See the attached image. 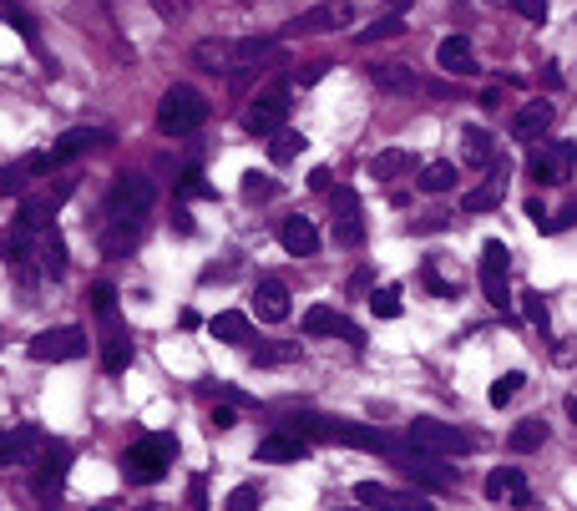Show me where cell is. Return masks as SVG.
Masks as SVG:
<instances>
[{"label": "cell", "instance_id": "e0dca14e", "mask_svg": "<svg viewBox=\"0 0 577 511\" xmlns=\"http://www.w3.org/2000/svg\"><path fill=\"white\" fill-rule=\"evenodd\" d=\"M502 198H507V162L497 157L486 167V178L461 193V213H491V208H502Z\"/></svg>", "mask_w": 577, "mask_h": 511}, {"label": "cell", "instance_id": "f6af8a7d", "mask_svg": "<svg viewBox=\"0 0 577 511\" xmlns=\"http://www.w3.org/2000/svg\"><path fill=\"white\" fill-rule=\"evenodd\" d=\"M421 279H426V289H431L436 299H456V284H446V279H441L436 259H426V264H421Z\"/></svg>", "mask_w": 577, "mask_h": 511}, {"label": "cell", "instance_id": "7bdbcfd3", "mask_svg": "<svg viewBox=\"0 0 577 511\" xmlns=\"http://www.w3.org/2000/svg\"><path fill=\"white\" fill-rule=\"evenodd\" d=\"M522 385H527V375H522V370H507L502 380H491V390H486V400H491V405H507V400H512V395H517Z\"/></svg>", "mask_w": 577, "mask_h": 511}, {"label": "cell", "instance_id": "f907efd6", "mask_svg": "<svg viewBox=\"0 0 577 511\" xmlns=\"http://www.w3.org/2000/svg\"><path fill=\"white\" fill-rule=\"evenodd\" d=\"M375 294V274L370 269H355L350 274V299H370Z\"/></svg>", "mask_w": 577, "mask_h": 511}, {"label": "cell", "instance_id": "7402d4cb", "mask_svg": "<svg viewBox=\"0 0 577 511\" xmlns=\"http://www.w3.org/2000/svg\"><path fill=\"white\" fill-rule=\"evenodd\" d=\"M436 66H441L446 76H481V56H476V46H471L466 36H441Z\"/></svg>", "mask_w": 577, "mask_h": 511}, {"label": "cell", "instance_id": "7dc6e473", "mask_svg": "<svg viewBox=\"0 0 577 511\" xmlns=\"http://www.w3.org/2000/svg\"><path fill=\"white\" fill-rule=\"evenodd\" d=\"M502 6H512L522 21H532V26H542L547 21V0H502Z\"/></svg>", "mask_w": 577, "mask_h": 511}, {"label": "cell", "instance_id": "30bf717a", "mask_svg": "<svg viewBox=\"0 0 577 511\" xmlns=\"http://www.w3.org/2000/svg\"><path fill=\"white\" fill-rule=\"evenodd\" d=\"M355 501L370 511H436V501H426L421 491H395L385 481H355Z\"/></svg>", "mask_w": 577, "mask_h": 511}, {"label": "cell", "instance_id": "9f6ffc18", "mask_svg": "<svg viewBox=\"0 0 577 511\" xmlns=\"http://www.w3.org/2000/svg\"><path fill=\"white\" fill-rule=\"evenodd\" d=\"M324 71H329V61H309V66L299 71V87H314V81H319Z\"/></svg>", "mask_w": 577, "mask_h": 511}, {"label": "cell", "instance_id": "681fc988", "mask_svg": "<svg viewBox=\"0 0 577 511\" xmlns=\"http://www.w3.org/2000/svg\"><path fill=\"white\" fill-rule=\"evenodd\" d=\"M567 228H577V203H567V208H562L557 218H547L537 233H567Z\"/></svg>", "mask_w": 577, "mask_h": 511}, {"label": "cell", "instance_id": "7a4b0ae2", "mask_svg": "<svg viewBox=\"0 0 577 511\" xmlns=\"http://www.w3.org/2000/svg\"><path fill=\"white\" fill-rule=\"evenodd\" d=\"M208 122V97L198 87H188V81H178V87L162 92L157 102V132L162 137H188Z\"/></svg>", "mask_w": 577, "mask_h": 511}, {"label": "cell", "instance_id": "816d5d0a", "mask_svg": "<svg viewBox=\"0 0 577 511\" xmlns=\"http://www.w3.org/2000/svg\"><path fill=\"white\" fill-rule=\"evenodd\" d=\"M208 425H213V431H233V425H238V410H233V405H213Z\"/></svg>", "mask_w": 577, "mask_h": 511}, {"label": "cell", "instance_id": "4316f807", "mask_svg": "<svg viewBox=\"0 0 577 511\" xmlns=\"http://www.w3.org/2000/svg\"><path fill=\"white\" fill-rule=\"evenodd\" d=\"M254 314L264 324H284L289 319V289H284V279H259L254 284Z\"/></svg>", "mask_w": 577, "mask_h": 511}, {"label": "cell", "instance_id": "836d02e7", "mask_svg": "<svg viewBox=\"0 0 577 511\" xmlns=\"http://www.w3.org/2000/svg\"><path fill=\"white\" fill-rule=\"evenodd\" d=\"M294 360H299V345H294V339H264V345H254V365H259V370L294 365Z\"/></svg>", "mask_w": 577, "mask_h": 511}, {"label": "cell", "instance_id": "5bb4252c", "mask_svg": "<svg viewBox=\"0 0 577 511\" xmlns=\"http://www.w3.org/2000/svg\"><path fill=\"white\" fill-rule=\"evenodd\" d=\"M46 431L41 425H16V431H0V471L6 466H31L46 451Z\"/></svg>", "mask_w": 577, "mask_h": 511}, {"label": "cell", "instance_id": "d6986e66", "mask_svg": "<svg viewBox=\"0 0 577 511\" xmlns=\"http://www.w3.org/2000/svg\"><path fill=\"white\" fill-rule=\"evenodd\" d=\"M486 501H502V506L527 511L532 506V486H527L522 466H497V471H491L486 476Z\"/></svg>", "mask_w": 577, "mask_h": 511}, {"label": "cell", "instance_id": "ab89813d", "mask_svg": "<svg viewBox=\"0 0 577 511\" xmlns=\"http://www.w3.org/2000/svg\"><path fill=\"white\" fill-rule=\"evenodd\" d=\"M365 304H370L375 319H400V289H395V284H380Z\"/></svg>", "mask_w": 577, "mask_h": 511}, {"label": "cell", "instance_id": "6125c7cd", "mask_svg": "<svg viewBox=\"0 0 577 511\" xmlns=\"http://www.w3.org/2000/svg\"><path fill=\"white\" fill-rule=\"evenodd\" d=\"M567 415H572V425H577V395H567Z\"/></svg>", "mask_w": 577, "mask_h": 511}, {"label": "cell", "instance_id": "6da1fadb", "mask_svg": "<svg viewBox=\"0 0 577 511\" xmlns=\"http://www.w3.org/2000/svg\"><path fill=\"white\" fill-rule=\"evenodd\" d=\"M173 461H178V436L173 431H152V436H142V441H132L122 451V476L132 486H157L173 471Z\"/></svg>", "mask_w": 577, "mask_h": 511}, {"label": "cell", "instance_id": "7c38bea8", "mask_svg": "<svg viewBox=\"0 0 577 511\" xmlns=\"http://www.w3.org/2000/svg\"><path fill=\"white\" fill-rule=\"evenodd\" d=\"M142 228L147 218H112V223H97V248H102V259L117 264V259H132V248L142 243Z\"/></svg>", "mask_w": 577, "mask_h": 511}, {"label": "cell", "instance_id": "ee69618b", "mask_svg": "<svg viewBox=\"0 0 577 511\" xmlns=\"http://www.w3.org/2000/svg\"><path fill=\"white\" fill-rule=\"evenodd\" d=\"M87 304H92L97 319H107V314H117V289H112V284H92V289H87Z\"/></svg>", "mask_w": 577, "mask_h": 511}, {"label": "cell", "instance_id": "5b68a950", "mask_svg": "<svg viewBox=\"0 0 577 511\" xmlns=\"http://www.w3.org/2000/svg\"><path fill=\"white\" fill-rule=\"evenodd\" d=\"M405 441L416 451H431V456H471L476 451V436H466L461 425H446V420H431V415H416L405 425Z\"/></svg>", "mask_w": 577, "mask_h": 511}, {"label": "cell", "instance_id": "8fae6325", "mask_svg": "<svg viewBox=\"0 0 577 511\" xmlns=\"http://www.w3.org/2000/svg\"><path fill=\"white\" fill-rule=\"evenodd\" d=\"M395 466H400L405 481H416V486H426V491H451V486H456V466H441V456L416 451V446H410Z\"/></svg>", "mask_w": 577, "mask_h": 511}, {"label": "cell", "instance_id": "d590c367", "mask_svg": "<svg viewBox=\"0 0 577 511\" xmlns=\"http://www.w3.org/2000/svg\"><path fill=\"white\" fill-rule=\"evenodd\" d=\"M304 147H309V137H304V132H289V127H279V132L269 137V162H279V167H284V162H294Z\"/></svg>", "mask_w": 577, "mask_h": 511}, {"label": "cell", "instance_id": "60d3db41", "mask_svg": "<svg viewBox=\"0 0 577 511\" xmlns=\"http://www.w3.org/2000/svg\"><path fill=\"white\" fill-rule=\"evenodd\" d=\"M178 198H208V203H218V188L198 173V167H188V173L178 178Z\"/></svg>", "mask_w": 577, "mask_h": 511}, {"label": "cell", "instance_id": "6f0895ef", "mask_svg": "<svg viewBox=\"0 0 577 511\" xmlns=\"http://www.w3.org/2000/svg\"><path fill=\"white\" fill-rule=\"evenodd\" d=\"M527 218H532V223H537V228H542V223H547V208H542V198H537V193H532V198H527Z\"/></svg>", "mask_w": 577, "mask_h": 511}, {"label": "cell", "instance_id": "bcb514c9", "mask_svg": "<svg viewBox=\"0 0 577 511\" xmlns=\"http://www.w3.org/2000/svg\"><path fill=\"white\" fill-rule=\"evenodd\" d=\"M0 21H6V26H16V31H21L26 41H36V36H41V31H36V21H31V16H26L21 6H16V0H11L6 11H0Z\"/></svg>", "mask_w": 577, "mask_h": 511}, {"label": "cell", "instance_id": "83f0119b", "mask_svg": "<svg viewBox=\"0 0 577 511\" xmlns=\"http://www.w3.org/2000/svg\"><path fill=\"white\" fill-rule=\"evenodd\" d=\"M370 173H375L380 183H395V178H416L421 167H416V152H405V147H385V152H375Z\"/></svg>", "mask_w": 577, "mask_h": 511}, {"label": "cell", "instance_id": "2e32d148", "mask_svg": "<svg viewBox=\"0 0 577 511\" xmlns=\"http://www.w3.org/2000/svg\"><path fill=\"white\" fill-rule=\"evenodd\" d=\"M299 329H304L309 339H319V334H345L355 350H365V329H360V324H350L340 309H329V304H309V309H304V319H299Z\"/></svg>", "mask_w": 577, "mask_h": 511}, {"label": "cell", "instance_id": "94428289", "mask_svg": "<svg viewBox=\"0 0 577 511\" xmlns=\"http://www.w3.org/2000/svg\"><path fill=\"white\" fill-rule=\"evenodd\" d=\"M552 360H557V365H572V360H577V345H552Z\"/></svg>", "mask_w": 577, "mask_h": 511}, {"label": "cell", "instance_id": "ac0fdd59", "mask_svg": "<svg viewBox=\"0 0 577 511\" xmlns=\"http://www.w3.org/2000/svg\"><path fill=\"white\" fill-rule=\"evenodd\" d=\"M71 446L66 441H46V451L36 456V491L41 496H56L61 486H66V476H71Z\"/></svg>", "mask_w": 577, "mask_h": 511}, {"label": "cell", "instance_id": "db71d44e", "mask_svg": "<svg viewBox=\"0 0 577 511\" xmlns=\"http://www.w3.org/2000/svg\"><path fill=\"white\" fill-rule=\"evenodd\" d=\"M188 506H193V511H208V481H203V476H193V486H188Z\"/></svg>", "mask_w": 577, "mask_h": 511}, {"label": "cell", "instance_id": "e7e4bbea", "mask_svg": "<svg viewBox=\"0 0 577 511\" xmlns=\"http://www.w3.org/2000/svg\"><path fill=\"white\" fill-rule=\"evenodd\" d=\"M350 511H370V506H350Z\"/></svg>", "mask_w": 577, "mask_h": 511}, {"label": "cell", "instance_id": "d4e9b609", "mask_svg": "<svg viewBox=\"0 0 577 511\" xmlns=\"http://www.w3.org/2000/svg\"><path fill=\"white\" fill-rule=\"evenodd\" d=\"M279 243H284V253H294V259H309V253H319V228H314V218L289 213V218L279 223Z\"/></svg>", "mask_w": 577, "mask_h": 511}, {"label": "cell", "instance_id": "52a82bcc", "mask_svg": "<svg viewBox=\"0 0 577 511\" xmlns=\"http://www.w3.org/2000/svg\"><path fill=\"white\" fill-rule=\"evenodd\" d=\"M92 350V339H87V329L81 324H56V329H41L31 345H26V355L36 360V365H66V360H81Z\"/></svg>", "mask_w": 577, "mask_h": 511}, {"label": "cell", "instance_id": "c3c4849f", "mask_svg": "<svg viewBox=\"0 0 577 511\" xmlns=\"http://www.w3.org/2000/svg\"><path fill=\"white\" fill-rule=\"evenodd\" d=\"M11 193H26V178H21V167H0V198H11Z\"/></svg>", "mask_w": 577, "mask_h": 511}, {"label": "cell", "instance_id": "f1b7e54d", "mask_svg": "<svg viewBox=\"0 0 577 511\" xmlns=\"http://www.w3.org/2000/svg\"><path fill=\"white\" fill-rule=\"evenodd\" d=\"M112 142V132L107 127H71L51 152H56V162H71V157H81V152H92V147H107Z\"/></svg>", "mask_w": 577, "mask_h": 511}, {"label": "cell", "instance_id": "f5cc1de1", "mask_svg": "<svg viewBox=\"0 0 577 511\" xmlns=\"http://www.w3.org/2000/svg\"><path fill=\"white\" fill-rule=\"evenodd\" d=\"M446 228H451V213H431V218H421L410 233H446Z\"/></svg>", "mask_w": 577, "mask_h": 511}, {"label": "cell", "instance_id": "f546056e", "mask_svg": "<svg viewBox=\"0 0 577 511\" xmlns=\"http://www.w3.org/2000/svg\"><path fill=\"white\" fill-rule=\"evenodd\" d=\"M370 81L380 92H416L421 87V76L410 71L405 61H380V66H370Z\"/></svg>", "mask_w": 577, "mask_h": 511}, {"label": "cell", "instance_id": "8992f818", "mask_svg": "<svg viewBox=\"0 0 577 511\" xmlns=\"http://www.w3.org/2000/svg\"><path fill=\"white\" fill-rule=\"evenodd\" d=\"M507 274H512V248H507L502 238H486V243H481V264H476V279H481V294H486V304L497 309V314H507V309H512V289H507Z\"/></svg>", "mask_w": 577, "mask_h": 511}, {"label": "cell", "instance_id": "9a60e30c", "mask_svg": "<svg viewBox=\"0 0 577 511\" xmlns=\"http://www.w3.org/2000/svg\"><path fill=\"white\" fill-rule=\"evenodd\" d=\"M350 16H355V6H350V0H319L314 11H304L299 21H289V31H284V36H319V31H345V26H350Z\"/></svg>", "mask_w": 577, "mask_h": 511}, {"label": "cell", "instance_id": "8d00e7d4", "mask_svg": "<svg viewBox=\"0 0 577 511\" xmlns=\"http://www.w3.org/2000/svg\"><path fill=\"white\" fill-rule=\"evenodd\" d=\"M522 314H527V324L537 329V339H552V309H547V294L527 289V294H522Z\"/></svg>", "mask_w": 577, "mask_h": 511}, {"label": "cell", "instance_id": "ba28073f", "mask_svg": "<svg viewBox=\"0 0 577 511\" xmlns=\"http://www.w3.org/2000/svg\"><path fill=\"white\" fill-rule=\"evenodd\" d=\"M335 218H329V243L335 248H360L365 243V208H360V198H355V188L350 183H335Z\"/></svg>", "mask_w": 577, "mask_h": 511}, {"label": "cell", "instance_id": "11a10c76", "mask_svg": "<svg viewBox=\"0 0 577 511\" xmlns=\"http://www.w3.org/2000/svg\"><path fill=\"white\" fill-rule=\"evenodd\" d=\"M309 188H314V193H335V173H329V167H314V173H309Z\"/></svg>", "mask_w": 577, "mask_h": 511}, {"label": "cell", "instance_id": "4dcf8cb0", "mask_svg": "<svg viewBox=\"0 0 577 511\" xmlns=\"http://www.w3.org/2000/svg\"><path fill=\"white\" fill-rule=\"evenodd\" d=\"M507 446H512V456H532V451H542V446H547V420H537V415L517 420V425H512V436H507Z\"/></svg>", "mask_w": 577, "mask_h": 511}, {"label": "cell", "instance_id": "be15d7a7", "mask_svg": "<svg viewBox=\"0 0 577 511\" xmlns=\"http://www.w3.org/2000/svg\"><path fill=\"white\" fill-rule=\"evenodd\" d=\"M92 511H112V506H92Z\"/></svg>", "mask_w": 577, "mask_h": 511}, {"label": "cell", "instance_id": "91938a15", "mask_svg": "<svg viewBox=\"0 0 577 511\" xmlns=\"http://www.w3.org/2000/svg\"><path fill=\"white\" fill-rule=\"evenodd\" d=\"M173 228H178L183 238H193V218H188V208H178V213H173Z\"/></svg>", "mask_w": 577, "mask_h": 511}, {"label": "cell", "instance_id": "1f68e13d", "mask_svg": "<svg viewBox=\"0 0 577 511\" xmlns=\"http://www.w3.org/2000/svg\"><path fill=\"white\" fill-rule=\"evenodd\" d=\"M461 157L471 167H491V162H497V137H491L486 127H466L461 132Z\"/></svg>", "mask_w": 577, "mask_h": 511}, {"label": "cell", "instance_id": "cb8c5ba5", "mask_svg": "<svg viewBox=\"0 0 577 511\" xmlns=\"http://www.w3.org/2000/svg\"><path fill=\"white\" fill-rule=\"evenodd\" d=\"M552 117H557V107H552L547 97H532V102L517 107V117H512V137H517V142H537V137H547Z\"/></svg>", "mask_w": 577, "mask_h": 511}, {"label": "cell", "instance_id": "9c48e42d", "mask_svg": "<svg viewBox=\"0 0 577 511\" xmlns=\"http://www.w3.org/2000/svg\"><path fill=\"white\" fill-rule=\"evenodd\" d=\"M289 117V81H274V87H264L254 97V107L243 112V132L249 137H274Z\"/></svg>", "mask_w": 577, "mask_h": 511}, {"label": "cell", "instance_id": "680465c9", "mask_svg": "<svg viewBox=\"0 0 577 511\" xmlns=\"http://www.w3.org/2000/svg\"><path fill=\"white\" fill-rule=\"evenodd\" d=\"M476 102H481V112H497V102H502V92H497V87H486V92H481Z\"/></svg>", "mask_w": 577, "mask_h": 511}, {"label": "cell", "instance_id": "44dd1931", "mask_svg": "<svg viewBox=\"0 0 577 511\" xmlns=\"http://www.w3.org/2000/svg\"><path fill=\"white\" fill-rule=\"evenodd\" d=\"M127 365H132V334L122 329V314H107L102 319V370L122 375Z\"/></svg>", "mask_w": 577, "mask_h": 511}, {"label": "cell", "instance_id": "d6a6232c", "mask_svg": "<svg viewBox=\"0 0 577 511\" xmlns=\"http://www.w3.org/2000/svg\"><path fill=\"white\" fill-rule=\"evenodd\" d=\"M416 188L431 193V198L451 193V188H456V162H426L421 173H416Z\"/></svg>", "mask_w": 577, "mask_h": 511}, {"label": "cell", "instance_id": "e575fe53", "mask_svg": "<svg viewBox=\"0 0 577 511\" xmlns=\"http://www.w3.org/2000/svg\"><path fill=\"white\" fill-rule=\"evenodd\" d=\"M193 61L203 71H233V41H198L193 46Z\"/></svg>", "mask_w": 577, "mask_h": 511}, {"label": "cell", "instance_id": "4fadbf2b", "mask_svg": "<svg viewBox=\"0 0 577 511\" xmlns=\"http://www.w3.org/2000/svg\"><path fill=\"white\" fill-rule=\"evenodd\" d=\"M76 193V178H56V188H41V193H26L21 198V213H16V223H26V228H46L56 213H61V203Z\"/></svg>", "mask_w": 577, "mask_h": 511}, {"label": "cell", "instance_id": "277c9868", "mask_svg": "<svg viewBox=\"0 0 577 511\" xmlns=\"http://www.w3.org/2000/svg\"><path fill=\"white\" fill-rule=\"evenodd\" d=\"M572 173H577V142H572V137H552V142H537V147L527 152V178H532V188H562Z\"/></svg>", "mask_w": 577, "mask_h": 511}, {"label": "cell", "instance_id": "f35d334b", "mask_svg": "<svg viewBox=\"0 0 577 511\" xmlns=\"http://www.w3.org/2000/svg\"><path fill=\"white\" fill-rule=\"evenodd\" d=\"M405 36V16H380V21H370L355 41L360 46H375V41H400Z\"/></svg>", "mask_w": 577, "mask_h": 511}, {"label": "cell", "instance_id": "ffe728a7", "mask_svg": "<svg viewBox=\"0 0 577 511\" xmlns=\"http://www.w3.org/2000/svg\"><path fill=\"white\" fill-rule=\"evenodd\" d=\"M31 259L41 264V274H46V279H66L71 259H66V238H61V228H56V223L36 228V243H31Z\"/></svg>", "mask_w": 577, "mask_h": 511}, {"label": "cell", "instance_id": "3957f363", "mask_svg": "<svg viewBox=\"0 0 577 511\" xmlns=\"http://www.w3.org/2000/svg\"><path fill=\"white\" fill-rule=\"evenodd\" d=\"M157 203V188L147 173H117L102 208H97V223H112V218H147Z\"/></svg>", "mask_w": 577, "mask_h": 511}, {"label": "cell", "instance_id": "74e56055", "mask_svg": "<svg viewBox=\"0 0 577 511\" xmlns=\"http://www.w3.org/2000/svg\"><path fill=\"white\" fill-rule=\"evenodd\" d=\"M238 198H243V203H269V198H279V183H274L269 173H243Z\"/></svg>", "mask_w": 577, "mask_h": 511}, {"label": "cell", "instance_id": "484cf974", "mask_svg": "<svg viewBox=\"0 0 577 511\" xmlns=\"http://www.w3.org/2000/svg\"><path fill=\"white\" fill-rule=\"evenodd\" d=\"M208 334L223 339V345H233V350H243V345H254V319L243 309H223V314L208 319Z\"/></svg>", "mask_w": 577, "mask_h": 511}, {"label": "cell", "instance_id": "b9f144b4", "mask_svg": "<svg viewBox=\"0 0 577 511\" xmlns=\"http://www.w3.org/2000/svg\"><path fill=\"white\" fill-rule=\"evenodd\" d=\"M259 506H264V491H259L254 481L233 486V491H228V501H223V511H259Z\"/></svg>", "mask_w": 577, "mask_h": 511}, {"label": "cell", "instance_id": "603a6c76", "mask_svg": "<svg viewBox=\"0 0 577 511\" xmlns=\"http://www.w3.org/2000/svg\"><path fill=\"white\" fill-rule=\"evenodd\" d=\"M254 461H264V466H294V461H309V441L294 436V431H274V436L259 441Z\"/></svg>", "mask_w": 577, "mask_h": 511}]
</instances>
